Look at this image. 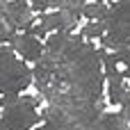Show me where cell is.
Segmentation results:
<instances>
[{
	"mask_svg": "<svg viewBox=\"0 0 130 130\" xmlns=\"http://www.w3.org/2000/svg\"><path fill=\"white\" fill-rule=\"evenodd\" d=\"M103 50L78 34L57 32L48 39L41 59L32 69V82L41 98H80L105 105L103 96Z\"/></svg>",
	"mask_w": 130,
	"mask_h": 130,
	"instance_id": "cell-1",
	"label": "cell"
},
{
	"mask_svg": "<svg viewBox=\"0 0 130 130\" xmlns=\"http://www.w3.org/2000/svg\"><path fill=\"white\" fill-rule=\"evenodd\" d=\"M0 128L2 130H30L41 121L39 114V98L18 94V96H2L0 98Z\"/></svg>",
	"mask_w": 130,
	"mask_h": 130,
	"instance_id": "cell-2",
	"label": "cell"
},
{
	"mask_svg": "<svg viewBox=\"0 0 130 130\" xmlns=\"http://www.w3.org/2000/svg\"><path fill=\"white\" fill-rule=\"evenodd\" d=\"M32 82V71L23 59L14 55L11 48L0 46V94L2 96H18Z\"/></svg>",
	"mask_w": 130,
	"mask_h": 130,
	"instance_id": "cell-3",
	"label": "cell"
},
{
	"mask_svg": "<svg viewBox=\"0 0 130 130\" xmlns=\"http://www.w3.org/2000/svg\"><path fill=\"white\" fill-rule=\"evenodd\" d=\"M103 46L110 50L130 48V0H119L117 5L110 7Z\"/></svg>",
	"mask_w": 130,
	"mask_h": 130,
	"instance_id": "cell-4",
	"label": "cell"
},
{
	"mask_svg": "<svg viewBox=\"0 0 130 130\" xmlns=\"http://www.w3.org/2000/svg\"><path fill=\"white\" fill-rule=\"evenodd\" d=\"M78 21H80V14L78 11H71V9H55V11H48L39 18V27L48 34V32H73L78 27Z\"/></svg>",
	"mask_w": 130,
	"mask_h": 130,
	"instance_id": "cell-5",
	"label": "cell"
},
{
	"mask_svg": "<svg viewBox=\"0 0 130 130\" xmlns=\"http://www.w3.org/2000/svg\"><path fill=\"white\" fill-rule=\"evenodd\" d=\"M2 7V14L5 18L16 27V30H23L27 32L32 27V7L27 0H7L0 5Z\"/></svg>",
	"mask_w": 130,
	"mask_h": 130,
	"instance_id": "cell-6",
	"label": "cell"
},
{
	"mask_svg": "<svg viewBox=\"0 0 130 130\" xmlns=\"http://www.w3.org/2000/svg\"><path fill=\"white\" fill-rule=\"evenodd\" d=\"M11 50L18 53V55L23 57V62L37 64V62L41 59L46 46L41 43V39L32 37L30 32H23V34H14V39H11Z\"/></svg>",
	"mask_w": 130,
	"mask_h": 130,
	"instance_id": "cell-7",
	"label": "cell"
},
{
	"mask_svg": "<svg viewBox=\"0 0 130 130\" xmlns=\"http://www.w3.org/2000/svg\"><path fill=\"white\" fill-rule=\"evenodd\" d=\"M82 16L89 21H107L110 16V7L105 2H87L82 7Z\"/></svg>",
	"mask_w": 130,
	"mask_h": 130,
	"instance_id": "cell-8",
	"label": "cell"
},
{
	"mask_svg": "<svg viewBox=\"0 0 130 130\" xmlns=\"http://www.w3.org/2000/svg\"><path fill=\"white\" fill-rule=\"evenodd\" d=\"M101 130H130V126H128V121L123 119V114L107 112L101 119Z\"/></svg>",
	"mask_w": 130,
	"mask_h": 130,
	"instance_id": "cell-9",
	"label": "cell"
},
{
	"mask_svg": "<svg viewBox=\"0 0 130 130\" xmlns=\"http://www.w3.org/2000/svg\"><path fill=\"white\" fill-rule=\"evenodd\" d=\"M107 32V21H89L82 27V39H103Z\"/></svg>",
	"mask_w": 130,
	"mask_h": 130,
	"instance_id": "cell-10",
	"label": "cell"
},
{
	"mask_svg": "<svg viewBox=\"0 0 130 130\" xmlns=\"http://www.w3.org/2000/svg\"><path fill=\"white\" fill-rule=\"evenodd\" d=\"M32 11H46V9H64L69 0H27Z\"/></svg>",
	"mask_w": 130,
	"mask_h": 130,
	"instance_id": "cell-11",
	"label": "cell"
},
{
	"mask_svg": "<svg viewBox=\"0 0 130 130\" xmlns=\"http://www.w3.org/2000/svg\"><path fill=\"white\" fill-rule=\"evenodd\" d=\"M14 34H16V27L5 18V14H2V7H0V43H5V41H11L14 39Z\"/></svg>",
	"mask_w": 130,
	"mask_h": 130,
	"instance_id": "cell-12",
	"label": "cell"
},
{
	"mask_svg": "<svg viewBox=\"0 0 130 130\" xmlns=\"http://www.w3.org/2000/svg\"><path fill=\"white\" fill-rule=\"evenodd\" d=\"M123 119L128 121V126H130V89H128V96H126V101H123Z\"/></svg>",
	"mask_w": 130,
	"mask_h": 130,
	"instance_id": "cell-13",
	"label": "cell"
},
{
	"mask_svg": "<svg viewBox=\"0 0 130 130\" xmlns=\"http://www.w3.org/2000/svg\"><path fill=\"white\" fill-rule=\"evenodd\" d=\"M96 2H107V0H96Z\"/></svg>",
	"mask_w": 130,
	"mask_h": 130,
	"instance_id": "cell-14",
	"label": "cell"
},
{
	"mask_svg": "<svg viewBox=\"0 0 130 130\" xmlns=\"http://www.w3.org/2000/svg\"><path fill=\"white\" fill-rule=\"evenodd\" d=\"M2 2H7V0H0V5H2Z\"/></svg>",
	"mask_w": 130,
	"mask_h": 130,
	"instance_id": "cell-15",
	"label": "cell"
}]
</instances>
